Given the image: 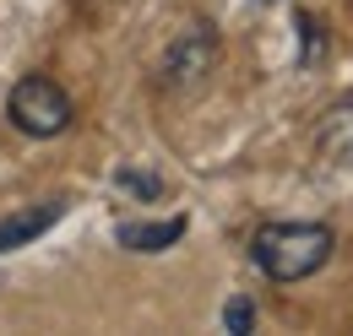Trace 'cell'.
<instances>
[{
  "label": "cell",
  "mask_w": 353,
  "mask_h": 336,
  "mask_svg": "<svg viewBox=\"0 0 353 336\" xmlns=\"http://www.w3.org/2000/svg\"><path fill=\"white\" fill-rule=\"evenodd\" d=\"M337 250V233L326 222H266L250 233V260L272 282H305Z\"/></svg>",
  "instance_id": "obj_1"
},
{
  "label": "cell",
  "mask_w": 353,
  "mask_h": 336,
  "mask_svg": "<svg viewBox=\"0 0 353 336\" xmlns=\"http://www.w3.org/2000/svg\"><path fill=\"white\" fill-rule=\"evenodd\" d=\"M6 120L22 136H33V141H54V136L71 130V98L49 76H22L6 92Z\"/></svg>",
  "instance_id": "obj_2"
},
{
  "label": "cell",
  "mask_w": 353,
  "mask_h": 336,
  "mask_svg": "<svg viewBox=\"0 0 353 336\" xmlns=\"http://www.w3.org/2000/svg\"><path fill=\"white\" fill-rule=\"evenodd\" d=\"M218 71V33L207 22H190L158 60V87L163 92H201L207 76Z\"/></svg>",
  "instance_id": "obj_3"
},
{
  "label": "cell",
  "mask_w": 353,
  "mask_h": 336,
  "mask_svg": "<svg viewBox=\"0 0 353 336\" xmlns=\"http://www.w3.org/2000/svg\"><path fill=\"white\" fill-rule=\"evenodd\" d=\"M60 217H65V201H60V196H44L39 207H22V211H11V217H0V255L33 244V239L49 233Z\"/></svg>",
  "instance_id": "obj_4"
},
{
  "label": "cell",
  "mask_w": 353,
  "mask_h": 336,
  "mask_svg": "<svg viewBox=\"0 0 353 336\" xmlns=\"http://www.w3.org/2000/svg\"><path fill=\"white\" fill-rule=\"evenodd\" d=\"M114 239H120L131 255H158V250H169V244L185 239V217H163V222H120Z\"/></svg>",
  "instance_id": "obj_5"
},
{
  "label": "cell",
  "mask_w": 353,
  "mask_h": 336,
  "mask_svg": "<svg viewBox=\"0 0 353 336\" xmlns=\"http://www.w3.org/2000/svg\"><path fill=\"white\" fill-rule=\"evenodd\" d=\"M315 147H321V158L337 168H353V103H337L321 130H315Z\"/></svg>",
  "instance_id": "obj_6"
},
{
  "label": "cell",
  "mask_w": 353,
  "mask_h": 336,
  "mask_svg": "<svg viewBox=\"0 0 353 336\" xmlns=\"http://www.w3.org/2000/svg\"><path fill=\"white\" fill-rule=\"evenodd\" d=\"M299 33H305V54H299V65H321V54H326V33H321V22H315V17H299Z\"/></svg>",
  "instance_id": "obj_7"
},
{
  "label": "cell",
  "mask_w": 353,
  "mask_h": 336,
  "mask_svg": "<svg viewBox=\"0 0 353 336\" xmlns=\"http://www.w3.org/2000/svg\"><path fill=\"white\" fill-rule=\"evenodd\" d=\"M223 326H228L234 336H245L250 326H256V304H250V298H228V309H223Z\"/></svg>",
  "instance_id": "obj_8"
},
{
  "label": "cell",
  "mask_w": 353,
  "mask_h": 336,
  "mask_svg": "<svg viewBox=\"0 0 353 336\" xmlns=\"http://www.w3.org/2000/svg\"><path fill=\"white\" fill-rule=\"evenodd\" d=\"M120 185L136 190V196H147V201H152V196H163V179H158V174H136V168H125V174H120Z\"/></svg>",
  "instance_id": "obj_9"
},
{
  "label": "cell",
  "mask_w": 353,
  "mask_h": 336,
  "mask_svg": "<svg viewBox=\"0 0 353 336\" xmlns=\"http://www.w3.org/2000/svg\"><path fill=\"white\" fill-rule=\"evenodd\" d=\"M261 6H272V0H261Z\"/></svg>",
  "instance_id": "obj_10"
}]
</instances>
